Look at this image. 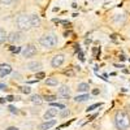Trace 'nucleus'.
I'll list each match as a JSON object with an SVG mask.
<instances>
[{"label": "nucleus", "instance_id": "obj_1", "mask_svg": "<svg viewBox=\"0 0 130 130\" xmlns=\"http://www.w3.org/2000/svg\"><path fill=\"white\" fill-rule=\"evenodd\" d=\"M115 126L117 130H127L130 127V116L124 111H118L115 116Z\"/></svg>", "mask_w": 130, "mask_h": 130}, {"label": "nucleus", "instance_id": "obj_2", "mask_svg": "<svg viewBox=\"0 0 130 130\" xmlns=\"http://www.w3.org/2000/svg\"><path fill=\"white\" fill-rule=\"evenodd\" d=\"M57 37L53 34V32H48V34H44L43 37H40L39 43L44 47V48H53L57 44Z\"/></svg>", "mask_w": 130, "mask_h": 130}, {"label": "nucleus", "instance_id": "obj_3", "mask_svg": "<svg viewBox=\"0 0 130 130\" xmlns=\"http://www.w3.org/2000/svg\"><path fill=\"white\" fill-rule=\"evenodd\" d=\"M16 24H17V27L20 30H29L31 27V22H30V16H26V14H20L16 20Z\"/></svg>", "mask_w": 130, "mask_h": 130}, {"label": "nucleus", "instance_id": "obj_4", "mask_svg": "<svg viewBox=\"0 0 130 130\" xmlns=\"http://www.w3.org/2000/svg\"><path fill=\"white\" fill-rule=\"evenodd\" d=\"M64 61H65V56L62 55V53H59V55H55L52 57L51 65H52V68H59L64 64Z\"/></svg>", "mask_w": 130, "mask_h": 130}, {"label": "nucleus", "instance_id": "obj_5", "mask_svg": "<svg viewBox=\"0 0 130 130\" xmlns=\"http://www.w3.org/2000/svg\"><path fill=\"white\" fill-rule=\"evenodd\" d=\"M22 55H24V57H32V56H35L37 55V48L32 44H29V46H26L24 48Z\"/></svg>", "mask_w": 130, "mask_h": 130}, {"label": "nucleus", "instance_id": "obj_6", "mask_svg": "<svg viewBox=\"0 0 130 130\" xmlns=\"http://www.w3.org/2000/svg\"><path fill=\"white\" fill-rule=\"evenodd\" d=\"M59 95L61 98H64V99H69L70 98V89H69V86H60V89H59Z\"/></svg>", "mask_w": 130, "mask_h": 130}, {"label": "nucleus", "instance_id": "obj_7", "mask_svg": "<svg viewBox=\"0 0 130 130\" xmlns=\"http://www.w3.org/2000/svg\"><path fill=\"white\" fill-rule=\"evenodd\" d=\"M10 73H12V67L9 64H0V77H5Z\"/></svg>", "mask_w": 130, "mask_h": 130}, {"label": "nucleus", "instance_id": "obj_8", "mask_svg": "<svg viewBox=\"0 0 130 130\" xmlns=\"http://www.w3.org/2000/svg\"><path fill=\"white\" fill-rule=\"evenodd\" d=\"M56 125V121L55 120H48L46 122H43L39 125V130H50L52 126H55Z\"/></svg>", "mask_w": 130, "mask_h": 130}, {"label": "nucleus", "instance_id": "obj_9", "mask_svg": "<svg viewBox=\"0 0 130 130\" xmlns=\"http://www.w3.org/2000/svg\"><path fill=\"white\" fill-rule=\"evenodd\" d=\"M8 40L10 43H17V42L21 40V34H20V32H14V31L10 32L9 37H8Z\"/></svg>", "mask_w": 130, "mask_h": 130}, {"label": "nucleus", "instance_id": "obj_10", "mask_svg": "<svg viewBox=\"0 0 130 130\" xmlns=\"http://www.w3.org/2000/svg\"><path fill=\"white\" fill-rule=\"evenodd\" d=\"M55 116H57V109H55V107L47 109V112L44 113V118H46V120H51V118L55 117Z\"/></svg>", "mask_w": 130, "mask_h": 130}, {"label": "nucleus", "instance_id": "obj_11", "mask_svg": "<svg viewBox=\"0 0 130 130\" xmlns=\"http://www.w3.org/2000/svg\"><path fill=\"white\" fill-rule=\"evenodd\" d=\"M91 99V96L89 95V94H83V95H77L74 98V100L77 102V103H82V102H87V100H90Z\"/></svg>", "mask_w": 130, "mask_h": 130}, {"label": "nucleus", "instance_id": "obj_12", "mask_svg": "<svg viewBox=\"0 0 130 130\" xmlns=\"http://www.w3.org/2000/svg\"><path fill=\"white\" fill-rule=\"evenodd\" d=\"M30 22H31V27H38L40 25V18L37 14H31L30 16Z\"/></svg>", "mask_w": 130, "mask_h": 130}, {"label": "nucleus", "instance_id": "obj_13", "mask_svg": "<svg viewBox=\"0 0 130 130\" xmlns=\"http://www.w3.org/2000/svg\"><path fill=\"white\" fill-rule=\"evenodd\" d=\"M77 90H78V92H87L90 90V85L86 83V82H81L77 86Z\"/></svg>", "mask_w": 130, "mask_h": 130}, {"label": "nucleus", "instance_id": "obj_14", "mask_svg": "<svg viewBox=\"0 0 130 130\" xmlns=\"http://www.w3.org/2000/svg\"><path fill=\"white\" fill-rule=\"evenodd\" d=\"M39 68H42L40 62H37V61H32V62H29L27 64V69L29 70H32V72H37Z\"/></svg>", "mask_w": 130, "mask_h": 130}, {"label": "nucleus", "instance_id": "obj_15", "mask_svg": "<svg viewBox=\"0 0 130 130\" xmlns=\"http://www.w3.org/2000/svg\"><path fill=\"white\" fill-rule=\"evenodd\" d=\"M30 99H31V102H32V103L37 104V105H40V104L43 103V99H42V98H40L39 95H32V96L30 98Z\"/></svg>", "mask_w": 130, "mask_h": 130}, {"label": "nucleus", "instance_id": "obj_16", "mask_svg": "<svg viewBox=\"0 0 130 130\" xmlns=\"http://www.w3.org/2000/svg\"><path fill=\"white\" fill-rule=\"evenodd\" d=\"M46 85L47 86H57L59 85V81H57V78L51 77V78H47L46 79Z\"/></svg>", "mask_w": 130, "mask_h": 130}, {"label": "nucleus", "instance_id": "obj_17", "mask_svg": "<svg viewBox=\"0 0 130 130\" xmlns=\"http://www.w3.org/2000/svg\"><path fill=\"white\" fill-rule=\"evenodd\" d=\"M7 39H8V35H7L5 30L0 29V44H2V43H4V42H5Z\"/></svg>", "mask_w": 130, "mask_h": 130}, {"label": "nucleus", "instance_id": "obj_18", "mask_svg": "<svg viewBox=\"0 0 130 130\" xmlns=\"http://www.w3.org/2000/svg\"><path fill=\"white\" fill-rule=\"evenodd\" d=\"M44 99H46L47 102L52 103V102H55V100L57 99V96H55V95H46V96H44Z\"/></svg>", "mask_w": 130, "mask_h": 130}, {"label": "nucleus", "instance_id": "obj_19", "mask_svg": "<svg viewBox=\"0 0 130 130\" xmlns=\"http://www.w3.org/2000/svg\"><path fill=\"white\" fill-rule=\"evenodd\" d=\"M99 107H102V103H96V104H92V105H90V107L87 108V112H90V111H94L95 108H99Z\"/></svg>", "mask_w": 130, "mask_h": 130}, {"label": "nucleus", "instance_id": "obj_20", "mask_svg": "<svg viewBox=\"0 0 130 130\" xmlns=\"http://www.w3.org/2000/svg\"><path fill=\"white\" fill-rule=\"evenodd\" d=\"M21 91H22L24 94H30L31 89L29 87V86H22V87H21Z\"/></svg>", "mask_w": 130, "mask_h": 130}, {"label": "nucleus", "instance_id": "obj_21", "mask_svg": "<svg viewBox=\"0 0 130 130\" xmlns=\"http://www.w3.org/2000/svg\"><path fill=\"white\" fill-rule=\"evenodd\" d=\"M51 105L52 107H55V108H60V109H64V108H65V105L64 104H60V103H51Z\"/></svg>", "mask_w": 130, "mask_h": 130}, {"label": "nucleus", "instance_id": "obj_22", "mask_svg": "<svg viewBox=\"0 0 130 130\" xmlns=\"http://www.w3.org/2000/svg\"><path fill=\"white\" fill-rule=\"evenodd\" d=\"M69 113H70V112H69V109L64 108V109L61 111V113H60V116H61V117H67V116H69Z\"/></svg>", "mask_w": 130, "mask_h": 130}, {"label": "nucleus", "instance_id": "obj_23", "mask_svg": "<svg viewBox=\"0 0 130 130\" xmlns=\"http://www.w3.org/2000/svg\"><path fill=\"white\" fill-rule=\"evenodd\" d=\"M13 0H0V3L2 4H5V5H9V4H12Z\"/></svg>", "mask_w": 130, "mask_h": 130}, {"label": "nucleus", "instance_id": "obj_24", "mask_svg": "<svg viewBox=\"0 0 130 130\" xmlns=\"http://www.w3.org/2000/svg\"><path fill=\"white\" fill-rule=\"evenodd\" d=\"M10 51L14 52V53H18V52L21 51V48H20V47H10Z\"/></svg>", "mask_w": 130, "mask_h": 130}, {"label": "nucleus", "instance_id": "obj_25", "mask_svg": "<svg viewBox=\"0 0 130 130\" xmlns=\"http://www.w3.org/2000/svg\"><path fill=\"white\" fill-rule=\"evenodd\" d=\"M9 111L12 112V113H17L18 111H17V108H14L13 105H9Z\"/></svg>", "mask_w": 130, "mask_h": 130}, {"label": "nucleus", "instance_id": "obj_26", "mask_svg": "<svg viewBox=\"0 0 130 130\" xmlns=\"http://www.w3.org/2000/svg\"><path fill=\"white\" fill-rule=\"evenodd\" d=\"M43 77H44V73H43V72H39V73L37 74V79H40V78H43Z\"/></svg>", "mask_w": 130, "mask_h": 130}, {"label": "nucleus", "instance_id": "obj_27", "mask_svg": "<svg viewBox=\"0 0 130 130\" xmlns=\"http://www.w3.org/2000/svg\"><path fill=\"white\" fill-rule=\"evenodd\" d=\"M5 99H7V100H9V102H13V100H16V98H14V96H12V95H9V96H7V98H5Z\"/></svg>", "mask_w": 130, "mask_h": 130}, {"label": "nucleus", "instance_id": "obj_28", "mask_svg": "<svg viewBox=\"0 0 130 130\" xmlns=\"http://www.w3.org/2000/svg\"><path fill=\"white\" fill-rule=\"evenodd\" d=\"M5 130H20V129H17V127H14V126H9V127H7Z\"/></svg>", "mask_w": 130, "mask_h": 130}, {"label": "nucleus", "instance_id": "obj_29", "mask_svg": "<svg viewBox=\"0 0 130 130\" xmlns=\"http://www.w3.org/2000/svg\"><path fill=\"white\" fill-rule=\"evenodd\" d=\"M7 89V85H0V90H4Z\"/></svg>", "mask_w": 130, "mask_h": 130}, {"label": "nucleus", "instance_id": "obj_30", "mask_svg": "<svg viewBox=\"0 0 130 130\" xmlns=\"http://www.w3.org/2000/svg\"><path fill=\"white\" fill-rule=\"evenodd\" d=\"M92 94H94V95H98V94H99V90H94Z\"/></svg>", "mask_w": 130, "mask_h": 130}]
</instances>
